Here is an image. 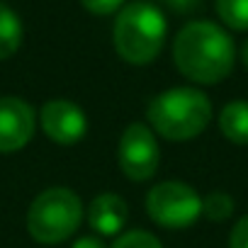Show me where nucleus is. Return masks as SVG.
<instances>
[{
  "label": "nucleus",
  "instance_id": "1",
  "mask_svg": "<svg viewBox=\"0 0 248 248\" xmlns=\"http://www.w3.org/2000/svg\"><path fill=\"white\" fill-rule=\"evenodd\" d=\"M173 59L187 80L214 85L231 73L236 51L231 37L219 25L197 20L178 32L173 42Z\"/></svg>",
  "mask_w": 248,
  "mask_h": 248
},
{
  "label": "nucleus",
  "instance_id": "2",
  "mask_svg": "<svg viewBox=\"0 0 248 248\" xmlns=\"http://www.w3.org/2000/svg\"><path fill=\"white\" fill-rule=\"evenodd\" d=\"M146 117L151 129L163 139L190 141L207 129L212 119V102L197 88H170L149 102Z\"/></svg>",
  "mask_w": 248,
  "mask_h": 248
},
{
  "label": "nucleus",
  "instance_id": "3",
  "mask_svg": "<svg viewBox=\"0 0 248 248\" xmlns=\"http://www.w3.org/2000/svg\"><path fill=\"white\" fill-rule=\"evenodd\" d=\"M166 34V15L156 5L139 0V3H132L119 10L112 30V42L117 54L127 63L146 66L161 54Z\"/></svg>",
  "mask_w": 248,
  "mask_h": 248
},
{
  "label": "nucleus",
  "instance_id": "4",
  "mask_svg": "<svg viewBox=\"0 0 248 248\" xmlns=\"http://www.w3.org/2000/svg\"><path fill=\"white\" fill-rule=\"evenodd\" d=\"M83 221L80 197L68 187H49L30 204L27 231L39 243H61L71 238Z\"/></svg>",
  "mask_w": 248,
  "mask_h": 248
},
{
  "label": "nucleus",
  "instance_id": "5",
  "mask_svg": "<svg viewBox=\"0 0 248 248\" xmlns=\"http://www.w3.org/2000/svg\"><path fill=\"white\" fill-rule=\"evenodd\" d=\"M146 214L166 229H187L202 217V197L185 183L166 180L149 190Z\"/></svg>",
  "mask_w": 248,
  "mask_h": 248
},
{
  "label": "nucleus",
  "instance_id": "6",
  "mask_svg": "<svg viewBox=\"0 0 248 248\" xmlns=\"http://www.w3.org/2000/svg\"><path fill=\"white\" fill-rule=\"evenodd\" d=\"M117 158H119L122 173L129 180L144 183V180L154 178L158 161H161V151H158V141H156L154 132L141 122L129 124L119 139Z\"/></svg>",
  "mask_w": 248,
  "mask_h": 248
},
{
  "label": "nucleus",
  "instance_id": "7",
  "mask_svg": "<svg viewBox=\"0 0 248 248\" xmlns=\"http://www.w3.org/2000/svg\"><path fill=\"white\" fill-rule=\"evenodd\" d=\"M39 119H42L44 134L51 141L63 144V146L78 144L85 137V132H88L85 112L78 105H73L71 100H49L42 107Z\"/></svg>",
  "mask_w": 248,
  "mask_h": 248
},
{
  "label": "nucleus",
  "instance_id": "8",
  "mask_svg": "<svg viewBox=\"0 0 248 248\" xmlns=\"http://www.w3.org/2000/svg\"><path fill=\"white\" fill-rule=\"evenodd\" d=\"M34 134V109L13 95L0 97V154H13L30 144Z\"/></svg>",
  "mask_w": 248,
  "mask_h": 248
},
{
  "label": "nucleus",
  "instance_id": "9",
  "mask_svg": "<svg viewBox=\"0 0 248 248\" xmlns=\"http://www.w3.org/2000/svg\"><path fill=\"white\" fill-rule=\"evenodd\" d=\"M129 219V209L119 195L100 192L88 207V224L100 236H117Z\"/></svg>",
  "mask_w": 248,
  "mask_h": 248
},
{
  "label": "nucleus",
  "instance_id": "10",
  "mask_svg": "<svg viewBox=\"0 0 248 248\" xmlns=\"http://www.w3.org/2000/svg\"><path fill=\"white\" fill-rule=\"evenodd\" d=\"M219 129L229 141L248 146V102L246 100H233L224 105L219 114Z\"/></svg>",
  "mask_w": 248,
  "mask_h": 248
},
{
  "label": "nucleus",
  "instance_id": "11",
  "mask_svg": "<svg viewBox=\"0 0 248 248\" xmlns=\"http://www.w3.org/2000/svg\"><path fill=\"white\" fill-rule=\"evenodd\" d=\"M20 44H22V22L5 3H0V61L10 59L20 49Z\"/></svg>",
  "mask_w": 248,
  "mask_h": 248
},
{
  "label": "nucleus",
  "instance_id": "12",
  "mask_svg": "<svg viewBox=\"0 0 248 248\" xmlns=\"http://www.w3.org/2000/svg\"><path fill=\"white\" fill-rule=\"evenodd\" d=\"M217 13L226 27L236 32L248 30V0H217Z\"/></svg>",
  "mask_w": 248,
  "mask_h": 248
},
{
  "label": "nucleus",
  "instance_id": "13",
  "mask_svg": "<svg viewBox=\"0 0 248 248\" xmlns=\"http://www.w3.org/2000/svg\"><path fill=\"white\" fill-rule=\"evenodd\" d=\"M202 214L207 219H212V221H224V219H229L233 214V200L226 192H221V190L209 192L202 200Z\"/></svg>",
  "mask_w": 248,
  "mask_h": 248
},
{
  "label": "nucleus",
  "instance_id": "14",
  "mask_svg": "<svg viewBox=\"0 0 248 248\" xmlns=\"http://www.w3.org/2000/svg\"><path fill=\"white\" fill-rule=\"evenodd\" d=\"M112 248H163L161 241L149 233V231H141V229H134V231H127V233H122Z\"/></svg>",
  "mask_w": 248,
  "mask_h": 248
},
{
  "label": "nucleus",
  "instance_id": "15",
  "mask_svg": "<svg viewBox=\"0 0 248 248\" xmlns=\"http://www.w3.org/2000/svg\"><path fill=\"white\" fill-rule=\"evenodd\" d=\"M80 3L93 15H112L124 5V0H80Z\"/></svg>",
  "mask_w": 248,
  "mask_h": 248
},
{
  "label": "nucleus",
  "instance_id": "16",
  "mask_svg": "<svg viewBox=\"0 0 248 248\" xmlns=\"http://www.w3.org/2000/svg\"><path fill=\"white\" fill-rule=\"evenodd\" d=\"M229 248H248V214L236 221L229 233Z\"/></svg>",
  "mask_w": 248,
  "mask_h": 248
},
{
  "label": "nucleus",
  "instance_id": "17",
  "mask_svg": "<svg viewBox=\"0 0 248 248\" xmlns=\"http://www.w3.org/2000/svg\"><path fill=\"white\" fill-rule=\"evenodd\" d=\"M71 248H107L100 238H95V236H80Z\"/></svg>",
  "mask_w": 248,
  "mask_h": 248
},
{
  "label": "nucleus",
  "instance_id": "18",
  "mask_svg": "<svg viewBox=\"0 0 248 248\" xmlns=\"http://www.w3.org/2000/svg\"><path fill=\"white\" fill-rule=\"evenodd\" d=\"M170 5H175V10H192L197 5V0H168Z\"/></svg>",
  "mask_w": 248,
  "mask_h": 248
},
{
  "label": "nucleus",
  "instance_id": "19",
  "mask_svg": "<svg viewBox=\"0 0 248 248\" xmlns=\"http://www.w3.org/2000/svg\"><path fill=\"white\" fill-rule=\"evenodd\" d=\"M241 63L246 66V71H248V39L243 42V46H241Z\"/></svg>",
  "mask_w": 248,
  "mask_h": 248
}]
</instances>
